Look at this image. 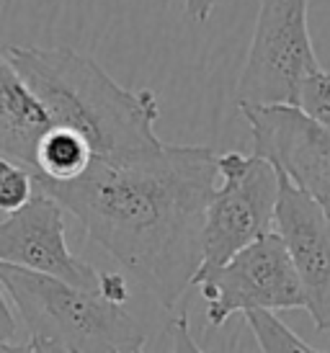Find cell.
I'll return each mask as SVG.
<instances>
[{"label":"cell","instance_id":"cell-5","mask_svg":"<svg viewBox=\"0 0 330 353\" xmlns=\"http://www.w3.org/2000/svg\"><path fill=\"white\" fill-rule=\"evenodd\" d=\"M217 165L220 183L206 209L202 268L227 263L251 243L276 232L279 170L269 160L243 152H224Z\"/></svg>","mask_w":330,"mask_h":353},{"label":"cell","instance_id":"cell-7","mask_svg":"<svg viewBox=\"0 0 330 353\" xmlns=\"http://www.w3.org/2000/svg\"><path fill=\"white\" fill-rule=\"evenodd\" d=\"M253 134V155L269 160L279 176L318 199L330 201V127L300 106H243Z\"/></svg>","mask_w":330,"mask_h":353},{"label":"cell","instance_id":"cell-21","mask_svg":"<svg viewBox=\"0 0 330 353\" xmlns=\"http://www.w3.org/2000/svg\"><path fill=\"white\" fill-rule=\"evenodd\" d=\"M10 0H0V19H3V13H6V8H8Z\"/></svg>","mask_w":330,"mask_h":353},{"label":"cell","instance_id":"cell-13","mask_svg":"<svg viewBox=\"0 0 330 353\" xmlns=\"http://www.w3.org/2000/svg\"><path fill=\"white\" fill-rule=\"evenodd\" d=\"M37 196V178L34 170L23 163L0 155V212L13 214Z\"/></svg>","mask_w":330,"mask_h":353},{"label":"cell","instance_id":"cell-23","mask_svg":"<svg viewBox=\"0 0 330 353\" xmlns=\"http://www.w3.org/2000/svg\"><path fill=\"white\" fill-rule=\"evenodd\" d=\"M137 353H142V351H137Z\"/></svg>","mask_w":330,"mask_h":353},{"label":"cell","instance_id":"cell-8","mask_svg":"<svg viewBox=\"0 0 330 353\" xmlns=\"http://www.w3.org/2000/svg\"><path fill=\"white\" fill-rule=\"evenodd\" d=\"M65 209L55 196L37 188L29 204L0 222V263L19 265L34 274L55 276L72 286L101 292L104 274L80 261L68 248Z\"/></svg>","mask_w":330,"mask_h":353},{"label":"cell","instance_id":"cell-10","mask_svg":"<svg viewBox=\"0 0 330 353\" xmlns=\"http://www.w3.org/2000/svg\"><path fill=\"white\" fill-rule=\"evenodd\" d=\"M52 129V117L21 78L8 52L0 50V155L34 170L41 137Z\"/></svg>","mask_w":330,"mask_h":353},{"label":"cell","instance_id":"cell-3","mask_svg":"<svg viewBox=\"0 0 330 353\" xmlns=\"http://www.w3.org/2000/svg\"><path fill=\"white\" fill-rule=\"evenodd\" d=\"M0 284L31 341L57 343L68 353H137L147 343L142 323L101 292L8 263H0Z\"/></svg>","mask_w":330,"mask_h":353},{"label":"cell","instance_id":"cell-19","mask_svg":"<svg viewBox=\"0 0 330 353\" xmlns=\"http://www.w3.org/2000/svg\"><path fill=\"white\" fill-rule=\"evenodd\" d=\"M0 353H37L34 343H0Z\"/></svg>","mask_w":330,"mask_h":353},{"label":"cell","instance_id":"cell-6","mask_svg":"<svg viewBox=\"0 0 330 353\" xmlns=\"http://www.w3.org/2000/svg\"><path fill=\"white\" fill-rule=\"evenodd\" d=\"M194 286L204 299L212 327H222L237 312L304 307L302 281L279 232L251 243L227 263L199 268Z\"/></svg>","mask_w":330,"mask_h":353},{"label":"cell","instance_id":"cell-15","mask_svg":"<svg viewBox=\"0 0 330 353\" xmlns=\"http://www.w3.org/2000/svg\"><path fill=\"white\" fill-rule=\"evenodd\" d=\"M171 341H173V353H204L202 345L194 341L191 335V327H188V317L181 314L175 317L173 325H171Z\"/></svg>","mask_w":330,"mask_h":353},{"label":"cell","instance_id":"cell-18","mask_svg":"<svg viewBox=\"0 0 330 353\" xmlns=\"http://www.w3.org/2000/svg\"><path fill=\"white\" fill-rule=\"evenodd\" d=\"M217 0H184V13L191 23H206L212 19Z\"/></svg>","mask_w":330,"mask_h":353},{"label":"cell","instance_id":"cell-4","mask_svg":"<svg viewBox=\"0 0 330 353\" xmlns=\"http://www.w3.org/2000/svg\"><path fill=\"white\" fill-rule=\"evenodd\" d=\"M310 0H261L245 68L237 78V108L300 106L304 83L322 70L307 26Z\"/></svg>","mask_w":330,"mask_h":353},{"label":"cell","instance_id":"cell-1","mask_svg":"<svg viewBox=\"0 0 330 353\" xmlns=\"http://www.w3.org/2000/svg\"><path fill=\"white\" fill-rule=\"evenodd\" d=\"M217 160L204 145L165 142L155 155L93 160L75 181L34 178L163 310H173L204 263L206 209L220 183Z\"/></svg>","mask_w":330,"mask_h":353},{"label":"cell","instance_id":"cell-20","mask_svg":"<svg viewBox=\"0 0 330 353\" xmlns=\"http://www.w3.org/2000/svg\"><path fill=\"white\" fill-rule=\"evenodd\" d=\"M31 343H34L37 353H68L65 348H59L57 343H49V341H31Z\"/></svg>","mask_w":330,"mask_h":353},{"label":"cell","instance_id":"cell-12","mask_svg":"<svg viewBox=\"0 0 330 353\" xmlns=\"http://www.w3.org/2000/svg\"><path fill=\"white\" fill-rule=\"evenodd\" d=\"M245 323L251 327L255 343L261 348V353H330L312 348L310 343H304L300 335L291 330L289 325H284L273 312H248Z\"/></svg>","mask_w":330,"mask_h":353},{"label":"cell","instance_id":"cell-17","mask_svg":"<svg viewBox=\"0 0 330 353\" xmlns=\"http://www.w3.org/2000/svg\"><path fill=\"white\" fill-rule=\"evenodd\" d=\"M16 335H19V320L0 289V343H16Z\"/></svg>","mask_w":330,"mask_h":353},{"label":"cell","instance_id":"cell-2","mask_svg":"<svg viewBox=\"0 0 330 353\" xmlns=\"http://www.w3.org/2000/svg\"><path fill=\"white\" fill-rule=\"evenodd\" d=\"M21 78L44 103L52 124L88 139L96 160L124 163L163 150L155 121L160 103L153 90L119 85L90 54L70 47H6Z\"/></svg>","mask_w":330,"mask_h":353},{"label":"cell","instance_id":"cell-22","mask_svg":"<svg viewBox=\"0 0 330 353\" xmlns=\"http://www.w3.org/2000/svg\"><path fill=\"white\" fill-rule=\"evenodd\" d=\"M322 206H325V212H328V216H330V201L328 204H322Z\"/></svg>","mask_w":330,"mask_h":353},{"label":"cell","instance_id":"cell-14","mask_svg":"<svg viewBox=\"0 0 330 353\" xmlns=\"http://www.w3.org/2000/svg\"><path fill=\"white\" fill-rule=\"evenodd\" d=\"M300 108L307 111L312 119H318L320 124L330 127V72L320 70L318 75H312L304 88H302Z\"/></svg>","mask_w":330,"mask_h":353},{"label":"cell","instance_id":"cell-16","mask_svg":"<svg viewBox=\"0 0 330 353\" xmlns=\"http://www.w3.org/2000/svg\"><path fill=\"white\" fill-rule=\"evenodd\" d=\"M101 294L111 299L117 304H124L129 299V286H126V279L122 274H114V271H104V279H101Z\"/></svg>","mask_w":330,"mask_h":353},{"label":"cell","instance_id":"cell-11","mask_svg":"<svg viewBox=\"0 0 330 353\" xmlns=\"http://www.w3.org/2000/svg\"><path fill=\"white\" fill-rule=\"evenodd\" d=\"M93 150L88 139L70 127H57L52 124L47 134L41 137L39 150H37V165L34 173L47 181H75L93 165Z\"/></svg>","mask_w":330,"mask_h":353},{"label":"cell","instance_id":"cell-9","mask_svg":"<svg viewBox=\"0 0 330 353\" xmlns=\"http://www.w3.org/2000/svg\"><path fill=\"white\" fill-rule=\"evenodd\" d=\"M282 178L276 232L287 243L304 292V310L320 333H330V216L325 206Z\"/></svg>","mask_w":330,"mask_h":353}]
</instances>
